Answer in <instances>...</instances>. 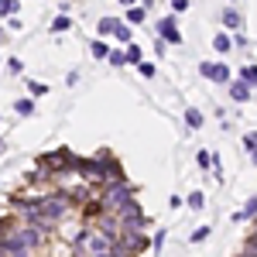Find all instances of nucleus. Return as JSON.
Masks as SVG:
<instances>
[{"label":"nucleus","mask_w":257,"mask_h":257,"mask_svg":"<svg viewBox=\"0 0 257 257\" xmlns=\"http://www.w3.org/2000/svg\"><path fill=\"white\" fill-rule=\"evenodd\" d=\"M14 209H18L28 223H35V226H41V230H48V226H55L59 219L69 216L72 199L62 196V192H55V196H41V199H14Z\"/></svg>","instance_id":"nucleus-1"},{"label":"nucleus","mask_w":257,"mask_h":257,"mask_svg":"<svg viewBox=\"0 0 257 257\" xmlns=\"http://www.w3.org/2000/svg\"><path fill=\"white\" fill-rule=\"evenodd\" d=\"M72 247L82 250V254H113V240L106 237L103 230H96V226L79 230V233L72 237Z\"/></svg>","instance_id":"nucleus-2"},{"label":"nucleus","mask_w":257,"mask_h":257,"mask_svg":"<svg viewBox=\"0 0 257 257\" xmlns=\"http://www.w3.org/2000/svg\"><path fill=\"white\" fill-rule=\"evenodd\" d=\"M131 196V185L123 182V178H113V182H103V192H99V209H106V213H113L123 199Z\"/></svg>","instance_id":"nucleus-3"},{"label":"nucleus","mask_w":257,"mask_h":257,"mask_svg":"<svg viewBox=\"0 0 257 257\" xmlns=\"http://www.w3.org/2000/svg\"><path fill=\"white\" fill-rule=\"evenodd\" d=\"M113 213H117L120 226H127V230H144V226H148V219H144V213H141V206H138L134 196H127Z\"/></svg>","instance_id":"nucleus-4"},{"label":"nucleus","mask_w":257,"mask_h":257,"mask_svg":"<svg viewBox=\"0 0 257 257\" xmlns=\"http://www.w3.org/2000/svg\"><path fill=\"white\" fill-rule=\"evenodd\" d=\"M155 28H158V35H161L165 41H168V45H182V31H178V21H175V14L161 18L158 24H155Z\"/></svg>","instance_id":"nucleus-5"},{"label":"nucleus","mask_w":257,"mask_h":257,"mask_svg":"<svg viewBox=\"0 0 257 257\" xmlns=\"http://www.w3.org/2000/svg\"><path fill=\"white\" fill-rule=\"evenodd\" d=\"M199 72L206 76V79H213V82H230L233 76H230V69L223 65V62H202L199 65Z\"/></svg>","instance_id":"nucleus-6"},{"label":"nucleus","mask_w":257,"mask_h":257,"mask_svg":"<svg viewBox=\"0 0 257 257\" xmlns=\"http://www.w3.org/2000/svg\"><path fill=\"white\" fill-rule=\"evenodd\" d=\"M230 99H233V103H247V99H250V82H243V79H230Z\"/></svg>","instance_id":"nucleus-7"},{"label":"nucleus","mask_w":257,"mask_h":257,"mask_svg":"<svg viewBox=\"0 0 257 257\" xmlns=\"http://www.w3.org/2000/svg\"><path fill=\"white\" fill-rule=\"evenodd\" d=\"M14 110H18L21 117H31V113H35V96H21V99H14Z\"/></svg>","instance_id":"nucleus-8"},{"label":"nucleus","mask_w":257,"mask_h":257,"mask_svg":"<svg viewBox=\"0 0 257 257\" xmlns=\"http://www.w3.org/2000/svg\"><path fill=\"white\" fill-rule=\"evenodd\" d=\"M254 216H257V192H254V199H250L240 213H233V219H237V223H240V219H254Z\"/></svg>","instance_id":"nucleus-9"},{"label":"nucleus","mask_w":257,"mask_h":257,"mask_svg":"<svg viewBox=\"0 0 257 257\" xmlns=\"http://www.w3.org/2000/svg\"><path fill=\"white\" fill-rule=\"evenodd\" d=\"M117 28H120V21H117V18H99V24H96L99 35H113Z\"/></svg>","instance_id":"nucleus-10"},{"label":"nucleus","mask_w":257,"mask_h":257,"mask_svg":"<svg viewBox=\"0 0 257 257\" xmlns=\"http://www.w3.org/2000/svg\"><path fill=\"white\" fill-rule=\"evenodd\" d=\"M223 24H226V28H237V31H240V24H243V21H240V14L233 11V7H226V11H223Z\"/></svg>","instance_id":"nucleus-11"},{"label":"nucleus","mask_w":257,"mask_h":257,"mask_svg":"<svg viewBox=\"0 0 257 257\" xmlns=\"http://www.w3.org/2000/svg\"><path fill=\"white\" fill-rule=\"evenodd\" d=\"M185 123H189L192 131H199V127H202V113H199L196 106H189V110H185Z\"/></svg>","instance_id":"nucleus-12"},{"label":"nucleus","mask_w":257,"mask_h":257,"mask_svg":"<svg viewBox=\"0 0 257 257\" xmlns=\"http://www.w3.org/2000/svg\"><path fill=\"white\" fill-rule=\"evenodd\" d=\"M213 48H216V52H230V48H233V38H230V35H216V38H213Z\"/></svg>","instance_id":"nucleus-13"},{"label":"nucleus","mask_w":257,"mask_h":257,"mask_svg":"<svg viewBox=\"0 0 257 257\" xmlns=\"http://www.w3.org/2000/svg\"><path fill=\"white\" fill-rule=\"evenodd\" d=\"M89 52H93L96 59H106V55H110V48H106V41H103V38L93 41V45H89Z\"/></svg>","instance_id":"nucleus-14"},{"label":"nucleus","mask_w":257,"mask_h":257,"mask_svg":"<svg viewBox=\"0 0 257 257\" xmlns=\"http://www.w3.org/2000/svg\"><path fill=\"white\" fill-rule=\"evenodd\" d=\"M28 93H31L35 99H41L45 93H48V86H45V82H38V79H31V82H28Z\"/></svg>","instance_id":"nucleus-15"},{"label":"nucleus","mask_w":257,"mask_h":257,"mask_svg":"<svg viewBox=\"0 0 257 257\" xmlns=\"http://www.w3.org/2000/svg\"><path fill=\"white\" fill-rule=\"evenodd\" d=\"M144 18H148V11H144V7H131V11H127V24H141Z\"/></svg>","instance_id":"nucleus-16"},{"label":"nucleus","mask_w":257,"mask_h":257,"mask_svg":"<svg viewBox=\"0 0 257 257\" xmlns=\"http://www.w3.org/2000/svg\"><path fill=\"white\" fill-rule=\"evenodd\" d=\"M18 11V0H0V18H11Z\"/></svg>","instance_id":"nucleus-17"},{"label":"nucleus","mask_w":257,"mask_h":257,"mask_svg":"<svg viewBox=\"0 0 257 257\" xmlns=\"http://www.w3.org/2000/svg\"><path fill=\"white\" fill-rule=\"evenodd\" d=\"M123 59H127V65H134V62H141V48H138V45H127Z\"/></svg>","instance_id":"nucleus-18"},{"label":"nucleus","mask_w":257,"mask_h":257,"mask_svg":"<svg viewBox=\"0 0 257 257\" xmlns=\"http://www.w3.org/2000/svg\"><path fill=\"white\" fill-rule=\"evenodd\" d=\"M69 28H72V21L65 18V14H59V18L52 21V31H69Z\"/></svg>","instance_id":"nucleus-19"},{"label":"nucleus","mask_w":257,"mask_h":257,"mask_svg":"<svg viewBox=\"0 0 257 257\" xmlns=\"http://www.w3.org/2000/svg\"><path fill=\"white\" fill-rule=\"evenodd\" d=\"M240 79H243V82H250V86H257V65H247V69L240 72Z\"/></svg>","instance_id":"nucleus-20"},{"label":"nucleus","mask_w":257,"mask_h":257,"mask_svg":"<svg viewBox=\"0 0 257 257\" xmlns=\"http://www.w3.org/2000/svg\"><path fill=\"white\" fill-rule=\"evenodd\" d=\"M202 206H206V196L202 192H192L189 196V209H202Z\"/></svg>","instance_id":"nucleus-21"},{"label":"nucleus","mask_w":257,"mask_h":257,"mask_svg":"<svg viewBox=\"0 0 257 257\" xmlns=\"http://www.w3.org/2000/svg\"><path fill=\"white\" fill-rule=\"evenodd\" d=\"M106 62H110V65H117V69H120V65H127V59H123V52H120V48H117V52H110Z\"/></svg>","instance_id":"nucleus-22"},{"label":"nucleus","mask_w":257,"mask_h":257,"mask_svg":"<svg viewBox=\"0 0 257 257\" xmlns=\"http://www.w3.org/2000/svg\"><path fill=\"white\" fill-rule=\"evenodd\" d=\"M7 72H14V76H18V72H24V62H21L18 55H14V59H7Z\"/></svg>","instance_id":"nucleus-23"},{"label":"nucleus","mask_w":257,"mask_h":257,"mask_svg":"<svg viewBox=\"0 0 257 257\" xmlns=\"http://www.w3.org/2000/svg\"><path fill=\"white\" fill-rule=\"evenodd\" d=\"M243 148H247V151H257V131H250V134L243 138Z\"/></svg>","instance_id":"nucleus-24"},{"label":"nucleus","mask_w":257,"mask_h":257,"mask_svg":"<svg viewBox=\"0 0 257 257\" xmlns=\"http://www.w3.org/2000/svg\"><path fill=\"white\" fill-rule=\"evenodd\" d=\"M189 11V0H172V14H185Z\"/></svg>","instance_id":"nucleus-25"},{"label":"nucleus","mask_w":257,"mask_h":257,"mask_svg":"<svg viewBox=\"0 0 257 257\" xmlns=\"http://www.w3.org/2000/svg\"><path fill=\"white\" fill-rule=\"evenodd\" d=\"M113 35H117L120 41H131V28H127V24L120 21V28H117V31H113Z\"/></svg>","instance_id":"nucleus-26"},{"label":"nucleus","mask_w":257,"mask_h":257,"mask_svg":"<svg viewBox=\"0 0 257 257\" xmlns=\"http://www.w3.org/2000/svg\"><path fill=\"white\" fill-rule=\"evenodd\" d=\"M141 76H144V79H155V65H151V62H141Z\"/></svg>","instance_id":"nucleus-27"},{"label":"nucleus","mask_w":257,"mask_h":257,"mask_svg":"<svg viewBox=\"0 0 257 257\" xmlns=\"http://www.w3.org/2000/svg\"><path fill=\"white\" fill-rule=\"evenodd\" d=\"M206 237H209V226H199L196 233H192V243H202Z\"/></svg>","instance_id":"nucleus-28"},{"label":"nucleus","mask_w":257,"mask_h":257,"mask_svg":"<svg viewBox=\"0 0 257 257\" xmlns=\"http://www.w3.org/2000/svg\"><path fill=\"white\" fill-rule=\"evenodd\" d=\"M199 165L209 168V165H213V155H209V151H199Z\"/></svg>","instance_id":"nucleus-29"},{"label":"nucleus","mask_w":257,"mask_h":257,"mask_svg":"<svg viewBox=\"0 0 257 257\" xmlns=\"http://www.w3.org/2000/svg\"><path fill=\"white\" fill-rule=\"evenodd\" d=\"M243 250H247V254H257V233L247 240V243H243Z\"/></svg>","instance_id":"nucleus-30"},{"label":"nucleus","mask_w":257,"mask_h":257,"mask_svg":"<svg viewBox=\"0 0 257 257\" xmlns=\"http://www.w3.org/2000/svg\"><path fill=\"white\" fill-rule=\"evenodd\" d=\"M161 243H165V230H158V233H155V240H151V247H155V250H161Z\"/></svg>","instance_id":"nucleus-31"},{"label":"nucleus","mask_w":257,"mask_h":257,"mask_svg":"<svg viewBox=\"0 0 257 257\" xmlns=\"http://www.w3.org/2000/svg\"><path fill=\"white\" fill-rule=\"evenodd\" d=\"M141 7H144V11H151V7H155V0H141Z\"/></svg>","instance_id":"nucleus-32"},{"label":"nucleus","mask_w":257,"mask_h":257,"mask_svg":"<svg viewBox=\"0 0 257 257\" xmlns=\"http://www.w3.org/2000/svg\"><path fill=\"white\" fill-rule=\"evenodd\" d=\"M4 41H7V31H4V28H0V45H4Z\"/></svg>","instance_id":"nucleus-33"},{"label":"nucleus","mask_w":257,"mask_h":257,"mask_svg":"<svg viewBox=\"0 0 257 257\" xmlns=\"http://www.w3.org/2000/svg\"><path fill=\"white\" fill-rule=\"evenodd\" d=\"M120 4H123V7H131V4H138V0H120Z\"/></svg>","instance_id":"nucleus-34"},{"label":"nucleus","mask_w":257,"mask_h":257,"mask_svg":"<svg viewBox=\"0 0 257 257\" xmlns=\"http://www.w3.org/2000/svg\"><path fill=\"white\" fill-rule=\"evenodd\" d=\"M250 158H254V165H257V151H250Z\"/></svg>","instance_id":"nucleus-35"},{"label":"nucleus","mask_w":257,"mask_h":257,"mask_svg":"<svg viewBox=\"0 0 257 257\" xmlns=\"http://www.w3.org/2000/svg\"><path fill=\"white\" fill-rule=\"evenodd\" d=\"M0 155H4V141H0Z\"/></svg>","instance_id":"nucleus-36"}]
</instances>
